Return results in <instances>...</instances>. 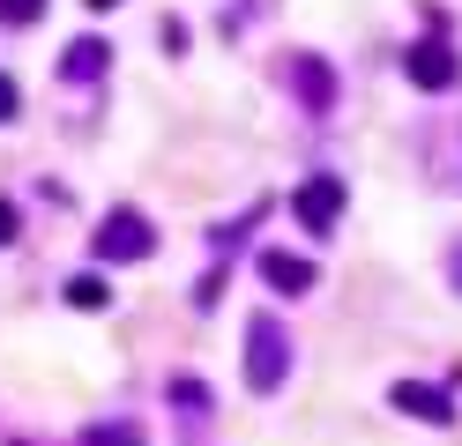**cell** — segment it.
Listing matches in <instances>:
<instances>
[{
	"mask_svg": "<svg viewBox=\"0 0 462 446\" xmlns=\"http://www.w3.org/2000/svg\"><path fill=\"white\" fill-rule=\"evenodd\" d=\"M283 379H291V335H283L269 313H254L246 320V387L254 395H276Z\"/></svg>",
	"mask_w": 462,
	"mask_h": 446,
	"instance_id": "6da1fadb",
	"label": "cell"
},
{
	"mask_svg": "<svg viewBox=\"0 0 462 446\" xmlns=\"http://www.w3.org/2000/svg\"><path fill=\"white\" fill-rule=\"evenodd\" d=\"M150 246H157V223L142 216V208H112L97 223V260H142Z\"/></svg>",
	"mask_w": 462,
	"mask_h": 446,
	"instance_id": "7a4b0ae2",
	"label": "cell"
},
{
	"mask_svg": "<svg viewBox=\"0 0 462 446\" xmlns=\"http://www.w3.org/2000/svg\"><path fill=\"white\" fill-rule=\"evenodd\" d=\"M343 201H351V194H343V178H306L299 201H291V216L306 223V238H328L343 223Z\"/></svg>",
	"mask_w": 462,
	"mask_h": 446,
	"instance_id": "3957f363",
	"label": "cell"
},
{
	"mask_svg": "<svg viewBox=\"0 0 462 446\" xmlns=\"http://www.w3.org/2000/svg\"><path fill=\"white\" fill-rule=\"evenodd\" d=\"M388 402L402 416H418V424H448V416H455V395H448V387H425V379H395Z\"/></svg>",
	"mask_w": 462,
	"mask_h": 446,
	"instance_id": "277c9868",
	"label": "cell"
},
{
	"mask_svg": "<svg viewBox=\"0 0 462 446\" xmlns=\"http://www.w3.org/2000/svg\"><path fill=\"white\" fill-rule=\"evenodd\" d=\"M283 75H291V89H299V105H306V112H328V105H336V75H328V59L291 52V59H283Z\"/></svg>",
	"mask_w": 462,
	"mask_h": 446,
	"instance_id": "5b68a950",
	"label": "cell"
},
{
	"mask_svg": "<svg viewBox=\"0 0 462 446\" xmlns=\"http://www.w3.org/2000/svg\"><path fill=\"white\" fill-rule=\"evenodd\" d=\"M402 68H411L418 89H448V82H455V52L425 38V45H411V59H402Z\"/></svg>",
	"mask_w": 462,
	"mask_h": 446,
	"instance_id": "8992f818",
	"label": "cell"
},
{
	"mask_svg": "<svg viewBox=\"0 0 462 446\" xmlns=\"http://www.w3.org/2000/svg\"><path fill=\"white\" fill-rule=\"evenodd\" d=\"M262 283L283 290V297H306V290H313V260H299V253H262Z\"/></svg>",
	"mask_w": 462,
	"mask_h": 446,
	"instance_id": "52a82bcc",
	"label": "cell"
},
{
	"mask_svg": "<svg viewBox=\"0 0 462 446\" xmlns=\"http://www.w3.org/2000/svg\"><path fill=\"white\" fill-rule=\"evenodd\" d=\"M105 59H112L105 38H75V45L60 52V75H68V82H97V75H105Z\"/></svg>",
	"mask_w": 462,
	"mask_h": 446,
	"instance_id": "ba28073f",
	"label": "cell"
},
{
	"mask_svg": "<svg viewBox=\"0 0 462 446\" xmlns=\"http://www.w3.org/2000/svg\"><path fill=\"white\" fill-rule=\"evenodd\" d=\"M68 305H75V313H105V305H112L105 276H68Z\"/></svg>",
	"mask_w": 462,
	"mask_h": 446,
	"instance_id": "9c48e42d",
	"label": "cell"
},
{
	"mask_svg": "<svg viewBox=\"0 0 462 446\" xmlns=\"http://www.w3.org/2000/svg\"><path fill=\"white\" fill-rule=\"evenodd\" d=\"M82 446H142V424H127V416H105V424H90V439Z\"/></svg>",
	"mask_w": 462,
	"mask_h": 446,
	"instance_id": "30bf717a",
	"label": "cell"
},
{
	"mask_svg": "<svg viewBox=\"0 0 462 446\" xmlns=\"http://www.w3.org/2000/svg\"><path fill=\"white\" fill-rule=\"evenodd\" d=\"M45 15V0H0V23L8 30H23V23H38Z\"/></svg>",
	"mask_w": 462,
	"mask_h": 446,
	"instance_id": "8fae6325",
	"label": "cell"
},
{
	"mask_svg": "<svg viewBox=\"0 0 462 446\" xmlns=\"http://www.w3.org/2000/svg\"><path fill=\"white\" fill-rule=\"evenodd\" d=\"M15 112H23V89H15V75H0V127H8Z\"/></svg>",
	"mask_w": 462,
	"mask_h": 446,
	"instance_id": "7c38bea8",
	"label": "cell"
},
{
	"mask_svg": "<svg viewBox=\"0 0 462 446\" xmlns=\"http://www.w3.org/2000/svg\"><path fill=\"white\" fill-rule=\"evenodd\" d=\"M171 402H187V409H209V387H201V379H180V387H171Z\"/></svg>",
	"mask_w": 462,
	"mask_h": 446,
	"instance_id": "4fadbf2b",
	"label": "cell"
},
{
	"mask_svg": "<svg viewBox=\"0 0 462 446\" xmlns=\"http://www.w3.org/2000/svg\"><path fill=\"white\" fill-rule=\"evenodd\" d=\"M15 231H23L15 223V201H0V246H15Z\"/></svg>",
	"mask_w": 462,
	"mask_h": 446,
	"instance_id": "5bb4252c",
	"label": "cell"
},
{
	"mask_svg": "<svg viewBox=\"0 0 462 446\" xmlns=\"http://www.w3.org/2000/svg\"><path fill=\"white\" fill-rule=\"evenodd\" d=\"M82 8H97V15H105V8H127V0H82Z\"/></svg>",
	"mask_w": 462,
	"mask_h": 446,
	"instance_id": "9a60e30c",
	"label": "cell"
},
{
	"mask_svg": "<svg viewBox=\"0 0 462 446\" xmlns=\"http://www.w3.org/2000/svg\"><path fill=\"white\" fill-rule=\"evenodd\" d=\"M455 283H462V246H455Z\"/></svg>",
	"mask_w": 462,
	"mask_h": 446,
	"instance_id": "2e32d148",
	"label": "cell"
}]
</instances>
